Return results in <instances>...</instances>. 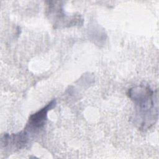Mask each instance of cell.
Wrapping results in <instances>:
<instances>
[{"label": "cell", "instance_id": "1", "mask_svg": "<svg viewBox=\"0 0 159 159\" xmlns=\"http://www.w3.org/2000/svg\"><path fill=\"white\" fill-rule=\"evenodd\" d=\"M129 97L135 106L136 120L140 128L147 129L153 125L158 116V98L157 91L149 86L138 85L130 88Z\"/></svg>", "mask_w": 159, "mask_h": 159}, {"label": "cell", "instance_id": "2", "mask_svg": "<svg viewBox=\"0 0 159 159\" xmlns=\"http://www.w3.org/2000/svg\"><path fill=\"white\" fill-rule=\"evenodd\" d=\"M56 101L55 99L50 101L47 106L32 114L29 117V122L25 129L26 130H37L42 128L46 122L48 112L55 106Z\"/></svg>", "mask_w": 159, "mask_h": 159}]
</instances>
